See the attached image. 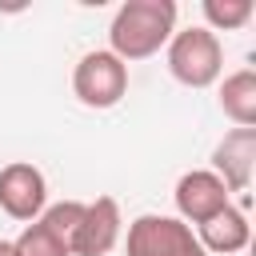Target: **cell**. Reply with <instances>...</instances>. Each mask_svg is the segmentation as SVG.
Masks as SVG:
<instances>
[{"label":"cell","instance_id":"cell-9","mask_svg":"<svg viewBox=\"0 0 256 256\" xmlns=\"http://www.w3.org/2000/svg\"><path fill=\"white\" fill-rule=\"evenodd\" d=\"M196 240H200V248L204 252H220V256H232V252H244L248 248V240H252V224H248V216L240 212V208H220L212 220H204L200 224V232H196Z\"/></svg>","mask_w":256,"mask_h":256},{"label":"cell","instance_id":"cell-11","mask_svg":"<svg viewBox=\"0 0 256 256\" xmlns=\"http://www.w3.org/2000/svg\"><path fill=\"white\" fill-rule=\"evenodd\" d=\"M12 252L16 256H72L68 252V244L44 224V220H32V224H24V232L12 240Z\"/></svg>","mask_w":256,"mask_h":256},{"label":"cell","instance_id":"cell-6","mask_svg":"<svg viewBox=\"0 0 256 256\" xmlns=\"http://www.w3.org/2000/svg\"><path fill=\"white\" fill-rule=\"evenodd\" d=\"M0 208L12 220H40V212L48 208V180L36 164L28 160H12L0 168Z\"/></svg>","mask_w":256,"mask_h":256},{"label":"cell","instance_id":"cell-4","mask_svg":"<svg viewBox=\"0 0 256 256\" xmlns=\"http://www.w3.org/2000/svg\"><path fill=\"white\" fill-rule=\"evenodd\" d=\"M72 92L84 108H116L128 92V64L108 48L84 52L72 68Z\"/></svg>","mask_w":256,"mask_h":256},{"label":"cell","instance_id":"cell-3","mask_svg":"<svg viewBox=\"0 0 256 256\" xmlns=\"http://www.w3.org/2000/svg\"><path fill=\"white\" fill-rule=\"evenodd\" d=\"M124 252L128 256H208L196 232L180 216H160V212H144L128 224Z\"/></svg>","mask_w":256,"mask_h":256},{"label":"cell","instance_id":"cell-13","mask_svg":"<svg viewBox=\"0 0 256 256\" xmlns=\"http://www.w3.org/2000/svg\"><path fill=\"white\" fill-rule=\"evenodd\" d=\"M80 212H84V200H60V204H48V208L40 212V220L68 244L72 232H76V224H80Z\"/></svg>","mask_w":256,"mask_h":256},{"label":"cell","instance_id":"cell-1","mask_svg":"<svg viewBox=\"0 0 256 256\" xmlns=\"http://www.w3.org/2000/svg\"><path fill=\"white\" fill-rule=\"evenodd\" d=\"M176 32V4L172 0H124L108 24V52L124 64L156 56Z\"/></svg>","mask_w":256,"mask_h":256},{"label":"cell","instance_id":"cell-12","mask_svg":"<svg viewBox=\"0 0 256 256\" xmlns=\"http://www.w3.org/2000/svg\"><path fill=\"white\" fill-rule=\"evenodd\" d=\"M200 12L208 20V32H236L252 20V0H204Z\"/></svg>","mask_w":256,"mask_h":256},{"label":"cell","instance_id":"cell-14","mask_svg":"<svg viewBox=\"0 0 256 256\" xmlns=\"http://www.w3.org/2000/svg\"><path fill=\"white\" fill-rule=\"evenodd\" d=\"M0 256H16L12 252V240H0Z\"/></svg>","mask_w":256,"mask_h":256},{"label":"cell","instance_id":"cell-8","mask_svg":"<svg viewBox=\"0 0 256 256\" xmlns=\"http://www.w3.org/2000/svg\"><path fill=\"white\" fill-rule=\"evenodd\" d=\"M256 168V128H232L212 148V172L224 180L228 192H248Z\"/></svg>","mask_w":256,"mask_h":256},{"label":"cell","instance_id":"cell-7","mask_svg":"<svg viewBox=\"0 0 256 256\" xmlns=\"http://www.w3.org/2000/svg\"><path fill=\"white\" fill-rule=\"evenodd\" d=\"M172 200H176V216L192 228H200L204 220H212L220 208H228L232 204V192L224 188V180L212 172V168H192V172H184L180 180H176V188H172Z\"/></svg>","mask_w":256,"mask_h":256},{"label":"cell","instance_id":"cell-2","mask_svg":"<svg viewBox=\"0 0 256 256\" xmlns=\"http://www.w3.org/2000/svg\"><path fill=\"white\" fill-rule=\"evenodd\" d=\"M164 48H168V72L184 88H212L224 72V44L204 24L176 28Z\"/></svg>","mask_w":256,"mask_h":256},{"label":"cell","instance_id":"cell-10","mask_svg":"<svg viewBox=\"0 0 256 256\" xmlns=\"http://www.w3.org/2000/svg\"><path fill=\"white\" fill-rule=\"evenodd\" d=\"M220 112L236 128H256V68H236L220 80Z\"/></svg>","mask_w":256,"mask_h":256},{"label":"cell","instance_id":"cell-5","mask_svg":"<svg viewBox=\"0 0 256 256\" xmlns=\"http://www.w3.org/2000/svg\"><path fill=\"white\" fill-rule=\"evenodd\" d=\"M124 236V216H120V204L112 196H96L84 204L80 212V224L68 240V252L72 256H108Z\"/></svg>","mask_w":256,"mask_h":256}]
</instances>
